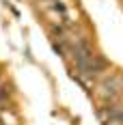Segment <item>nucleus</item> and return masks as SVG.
<instances>
[{
  "instance_id": "obj_1",
  "label": "nucleus",
  "mask_w": 123,
  "mask_h": 125,
  "mask_svg": "<svg viewBox=\"0 0 123 125\" xmlns=\"http://www.w3.org/2000/svg\"><path fill=\"white\" fill-rule=\"evenodd\" d=\"M123 93V73H110L97 84V97L104 104H114V99Z\"/></svg>"
}]
</instances>
